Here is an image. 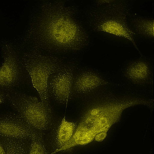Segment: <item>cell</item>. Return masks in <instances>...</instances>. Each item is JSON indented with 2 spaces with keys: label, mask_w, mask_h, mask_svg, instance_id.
<instances>
[{
  "label": "cell",
  "mask_w": 154,
  "mask_h": 154,
  "mask_svg": "<svg viewBox=\"0 0 154 154\" xmlns=\"http://www.w3.org/2000/svg\"><path fill=\"white\" fill-rule=\"evenodd\" d=\"M129 11V5L125 1L99 2L90 13V24L96 32L128 40L139 51L134 38L135 34L128 23Z\"/></svg>",
  "instance_id": "1"
},
{
  "label": "cell",
  "mask_w": 154,
  "mask_h": 154,
  "mask_svg": "<svg viewBox=\"0 0 154 154\" xmlns=\"http://www.w3.org/2000/svg\"><path fill=\"white\" fill-rule=\"evenodd\" d=\"M125 108L120 101L100 104L90 109L78 125L84 131L88 141H103L111 127L120 119Z\"/></svg>",
  "instance_id": "2"
},
{
  "label": "cell",
  "mask_w": 154,
  "mask_h": 154,
  "mask_svg": "<svg viewBox=\"0 0 154 154\" xmlns=\"http://www.w3.org/2000/svg\"><path fill=\"white\" fill-rule=\"evenodd\" d=\"M7 99L14 112L34 130L44 131L51 124V106L37 97L17 91L7 93Z\"/></svg>",
  "instance_id": "3"
},
{
  "label": "cell",
  "mask_w": 154,
  "mask_h": 154,
  "mask_svg": "<svg viewBox=\"0 0 154 154\" xmlns=\"http://www.w3.org/2000/svg\"><path fill=\"white\" fill-rule=\"evenodd\" d=\"M3 62L0 67V88L6 93L19 91L29 78L18 51L12 43L2 45Z\"/></svg>",
  "instance_id": "4"
},
{
  "label": "cell",
  "mask_w": 154,
  "mask_h": 154,
  "mask_svg": "<svg viewBox=\"0 0 154 154\" xmlns=\"http://www.w3.org/2000/svg\"><path fill=\"white\" fill-rule=\"evenodd\" d=\"M21 57L23 65L32 84L38 92L41 101L50 106L48 85L50 78L60 69L57 63L46 60H38L30 54H24Z\"/></svg>",
  "instance_id": "5"
},
{
  "label": "cell",
  "mask_w": 154,
  "mask_h": 154,
  "mask_svg": "<svg viewBox=\"0 0 154 154\" xmlns=\"http://www.w3.org/2000/svg\"><path fill=\"white\" fill-rule=\"evenodd\" d=\"M30 127L14 112L0 114V137L31 140L37 136Z\"/></svg>",
  "instance_id": "6"
},
{
  "label": "cell",
  "mask_w": 154,
  "mask_h": 154,
  "mask_svg": "<svg viewBox=\"0 0 154 154\" xmlns=\"http://www.w3.org/2000/svg\"><path fill=\"white\" fill-rule=\"evenodd\" d=\"M73 79V73L71 69L67 68L60 69L49 79L48 85V94H50L57 102L67 106Z\"/></svg>",
  "instance_id": "7"
},
{
  "label": "cell",
  "mask_w": 154,
  "mask_h": 154,
  "mask_svg": "<svg viewBox=\"0 0 154 154\" xmlns=\"http://www.w3.org/2000/svg\"><path fill=\"white\" fill-rule=\"evenodd\" d=\"M106 82L97 74L88 71L79 75L73 83V89L75 92H88L104 85Z\"/></svg>",
  "instance_id": "8"
},
{
  "label": "cell",
  "mask_w": 154,
  "mask_h": 154,
  "mask_svg": "<svg viewBox=\"0 0 154 154\" xmlns=\"http://www.w3.org/2000/svg\"><path fill=\"white\" fill-rule=\"evenodd\" d=\"M153 19L137 17L131 21L132 31L135 34L147 38H154Z\"/></svg>",
  "instance_id": "9"
},
{
  "label": "cell",
  "mask_w": 154,
  "mask_h": 154,
  "mask_svg": "<svg viewBox=\"0 0 154 154\" xmlns=\"http://www.w3.org/2000/svg\"><path fill=\"white\" fill-rule=\"evenodd\" d=\"M76 127L75 123L67 120L65 116L62 119L56 135L57 148L66 144L72 136Z\"/></svg>",
  "instance_id": "10"
},
{
  "label": "cell",
  "mask_w": 154,
  "mask_h": 154,
  "mask_svg": "<svg viewBox=\"0 0 154 154\" xmlns=\"http://www.w3.org/2000/svg\"><path fill=\"white\" fill-rule=\"evenodd\" d=\"M149 67L144 61L138 60L131 63L128 67L126 74L131 79L142 81L147 78L149 73Z\"/></svg>",
  "instance_id": "11"
},
{
  "label": "cell",
  "mask_w": 154,
  "mask_h": 154,
  "mask_svg": "<svg viewBox=\"0 0 154 154\" xmlns=\"http://www.w3.org/2000/svg\"><path fill=\"white\" fill-rule=\"evenodd\" d=\"M0 140L6 151V154H25L26 152V140L1 137Z\"/></svg>",
  "instance_id": "12"
},
{
  "label": "cell",
  "mask_w": 154,
  "mask_h": 154,
  "mask_svg": "<svg viewBox=\"0 0 154 154\" xmlns=\"http://www.w3.org/2000/svg\"><path fill=\"white\" fill-rule=\"evenodd\" d=\"M28 154H48L41 141L37 136L31 140Z\"/></svg>",
  "instance_id": "13"
},
{
  "label": "cell",
  "mask_w": 154,
  "mask_h": 154,
  "mask_svg": "<svg viewBox=\"0 0 154 154\" xmlns=\"http://www.w3.org/2000/svg\"><path fill=\"white\" fill-rule=\"evenodd\" d=\"M6 101L7 93L0 88V106Z\"/></svg>",
  "instance_id": "14"
},
{
  "label": "cell",
  "mask_w": 154,
  "mask_h": 154,
  "mask_svg": "<svg viewBox=\"0 0 154 154\" xmlns=\"http://www.w3.org/2000/svg\"><path fill=\"white\" fill-rule=\"evenodd\" d=\"M0 154H6L5 149L0 140Z\"/></svg>",
  "instance_id": "15"
}]
</instances>
